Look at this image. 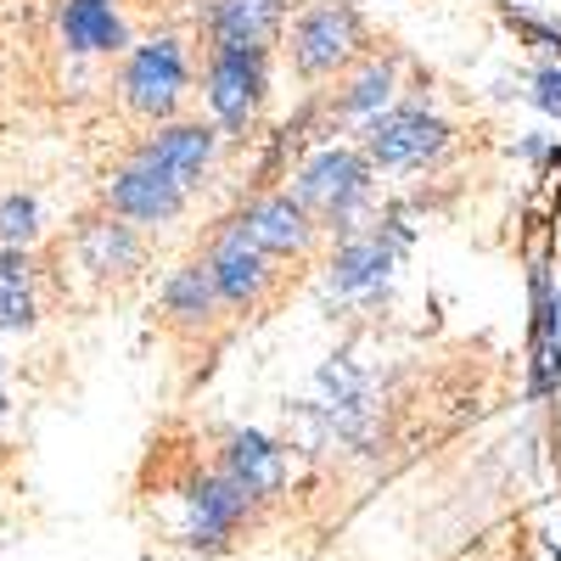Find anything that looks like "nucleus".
Returning a JSON list of instances; mask_svg holds the SVG:
<instances>
[{
	"mask_svg": "<svg viewBox=\"0 0 561 561\" xmlns=\"http://www.w3.org/2000/svg\"><path fill=\"white\" fill-rule=\"evenodd\" d=\"M180 511H185L180 545H185V550H203V556H225L230 545L248 534L259 500H253L237 478H225L219 466H214V472H192V478H185Z\"/></svg>",
	"mask_w": 561,
	"mask_h": 561,
	"instance_id": "f257e3e1",
	"label": "nucleus"
},
{
	"mask_svg": "<svg viewBox=\"0 0 561 561\" xmlns=\"http://www.w3.org/2000/svg\"><path fill=\"white\" fill-rule=\"evenodd\" d=\"M203 96H208L214 124L225 135H248L270 102V45H225V51H208Z\"/></svg>",
	"mask_w": 561,
	"mask_h": 561,
	"instance_id": "f03ea898",
	"label": "nucleus"
},
{
	"mask_svg": "<svg viewBox=\"0 0 561 561\" xmlns=\"http://www.w3.org/2000/svg\"><path fill=\"white\" fill-rule=\"evenodd\" d=\"M370 163L365 152H348V147H325L314 152L298 174H293V192L304 208H314V219L337 237H354V214L359 203L370 197Z\"/></svg>",
	"mask_w": 561,
	"mask_h": 561,
	"instance_id": "7ed1b4c3",
	"label": "nucleus"
},
{
	"mask_svg": "<svg viewBox=\"0 0 561 561\" xmlns=\"http://www.w3.org/2000/svg\"><path fill=\"white\" fill-rule=\"evenodd\" d=\"M365 45V18L348 7V0H320V7L298 12L287 57L298 79H325L337 73L343 62H354V51Z\"/></svg>",
	"mask_w": 561,
	"mask_h": 561,
	"instance_id": "20e7f679",
	"label": "nucleus"
},
{
	"mask_svg": "<svg viewBox=\"0 0 561 561\" xmlns=\"http://www.w3.org/2000/svg\"><path fill=\"white\" fill-rule=\"evenodd\" d=\"M208 270H214V287L225 298V309H242L253 314L270 287H275V253H264L253 242V230L242 225V214H230L219 230H214V242H208Z\"/></svg>",
	"mask_w": 561,
	"mask_h": 561,
	"instance_id": "39448f33",
	"label": "nucleus"
},
{
	"mask_svg": "<svg viewBox=\"0 0 561 561\" xmlns=\"http://www.w3.org/2000/svg\"><path fill=\"white\" fill-rule=\"evenodd\" d=\"M185 79H192L185 45L174 34H158L124 57V102L140 118H174V107L185 102Z\"/></svg>",
	"mask_w": 561,
	"mask_h": 561,
	"instance_id": "423d86ee",
	"label": "nucleus"
},
{
	"mask_svg": "<svg viewBox=\"0 0 561 561\" xmlns=\"http://www.w3.org/2000/svg\"><path fill=\"white\" fill-rule=\"evenodd\" d=\"M449 147V124L427 107H388L365 118V158L377 169H421Z\"/></svg>",
	"mask_w": 561,
	"mask_h": 561,
	"instance_id": "0eeeda50",
	"label": "nucleus"
},
{
	"mask_svg": "<svg viewBox=\"0 0 561 561\" xmlns=\"http://www.w3.org/2000/svg\"><path fill=\"white\" fill-rule=\"evenodd\" d=\"M185 197H192V192H185L180 180H169L158 163H147V158H129V163L107 180V192H102V203H107L113 214H124L129 225H147V230L180 219Z\"/></svg>",
	"mask_w": 561,
	"mask_h": 561,
	"instance_id": "6e6552de",
	"label": "nucleus"
},
{
	"mask_svg": "<svg viewBox=\"0 0 561 561\" xmlns=\"http://www.w3.org/2000/svg\"><path fill=\"white\" fill-rule=\"evenodd\" d=\"M528 399H550L561 388V293L545 264L528 270Z\"/></svg>",
	"mask_w": 561,
	"mask_h": 561,
	"instance_id": "1a4fd4ad",
	"label": "nucleus"
},
{
	"mask_svg": "<svg viewBox=\"0 0 561 561\" xmlns=\"http://www.w3.org/2000/svg\"><path fill=\"white\" fill-rule=\"evenodd\" d=\"M242 225L253 230V242L275 259H304L320 237V219L314 208L298 203V192H264L242 208Z\"/></svg>",
	"mask_w": 561,
	"mask_h": 561,
	"instance_id": "9d476101",
	"label": "nucleus"
},
{
	"mask_svg": "<svg viewBox=\"0 0 561 561\" xmlns=\"http://www.w3.org/2000/svg\"><path fill=\"white\" fill-rule=\"evenodd\" d=\"M219 472L237 478L259 505H270L280 489H287V449L259 427H230L219 438Z\"/></svg>",
	"mask_w": 561,
	"mask_h": 561,
	"instance_id": "9b49d317",
	"label": "nucleus"
},
{
	"mask_svg": "<svg viewBox=\"0 0 561 561\" xmlns=\"http://www.w3.org/2000/svg\"><path fill=\"white\" fill-rule=\"evenodd\" d=\"M219 124H203V118H192V124H169V129H158L152 140H140V152L135 158H147V163H158L169 180H180L185 192H197L203 185V174H208V163H214V152H219Z\"/></svg>",
	"mask_w": 561,
	"mask_h": 561,
	"instance_id": "f8f14e48",
	"label": "nucleus"
},
{
	"mask_svg": "<svg viewBox=\"0 0 561 561\" xmlns=\"http://www.w3.org/2000/svg\"><path fill=\"white\" fill-rule=\"evenodd\" d=\"M135 230H140V225H129L124 214L107 208V214H96V219L79 225L73 253H79V264L96 275V280H124V275L140 270V259H147V248H140Z\"/></svg>",
	"mask_w": 561,
	"mask_h": 561,
	"instance_id": "ddd939ff",
	"label": "nucleus"
},
{
	"mask_svg": "<svg viewBox=\"0 0 561 561\" xmlns=\"http://www.w3.org/2000/svg\"><path fill=\"white\" fill-rule=\"evenodd\" d=\"M287 0H208L203 7V39L208 51L225 45H275Z\"/></svg>",
	"mask_w": 561,
	"mask_h": 561,
	"instance_id": "4468645a",
	"label": "nucleus"
},
{
	"mask_svg": "<svg viewBox=\"0 0 561 561\" xmlns=\"http://www.w3.org/2000/svg\"><path fill=\"white\" fill-rule=\"evenodd\" d=\"M158 304H163V320L174 325V332H185V337H203L208 325L219 320V309H225V298H219V287H214V270H208V259L180 264V270L163 280Z\"/></svg>",
	"mask_w": 561,
	"mask_h": 561,
	"instance_id": "2eb2a0df",
	"label": "nucleus"
},
{
	"mask_svg": "<svg viewBox=\"0 0 561 561\" xmlns=\"http://www.w3.org/2000/svg\"><path fill=\"white\" fill-rule=\"evenodd\" d=\"M399 242L382 237V230H365V237H343L337 253H332V275H325V287H332L337 298H354V293H370L382 287V280L393 275L399 264Z\"/></svg>",
	"mask_w": 561,
	"mask_h": 561,
	"instance_id": "dca6fc26",
	"label": "nucleus"
},
{
	"mask_svg": "<svg viewBox=\"0 0 561 561\" xmlns=\"http://www.w3.org/2000/svg\"><path fill=\"white\" fill-rule=\"evenodd\" d=\"M62 45L79 57H113L129 45L113 0H62Z\"/></svg>",
	"mask_w": 561,
	"mask_h": 561,
	"instance_id": "f3484780",
	"label": "nucleus"
},
{
	"mask_svg": "<svg viewBox=\"0 0 561 561\" xmlns=\"http://www.w3.org/2000/svg\"><path fill=\"white\" fill-rule=\"evenodd\" d=\"M393 90H399V62L393 57H370L332 96V118H377V113H388Z\"/></svg>",
	"mask_w": 561,
	"mask_h": 561,
	"instance_id": "a211bd4d",
	"label": "nucleus"
},
{
	"mask_svg": "<svg viewBox=\"0 0 561 561\" xmlns=\"http://www.w3.org/2000/svg\"><path fill=\"white\" fill-rule=\"evenodd\" d=\"M34 325V264L23 248H0V332Z\"/></svg>",
	"mask_w": 561,
	"mask_h": 561,
	"instance_id": "6ab92c4d",
	"label": "nucleus"
},
{
	"mask_svg": "<svg viewBox=\"0 0 561 561\" xmlns=\"http://www.w3.org/2000/svg\"><path fill=\"white\" fill-rule=\"evenodd\" d=\"M34 230H39V208H34V197H23V192L0 197V248H28V242H34Z\"/></svg>",
	"mask_w": 561,
	"mask_h": 561,
	"instance_id": "aec40b11",
	"label": "nucleus"
},
{
	"mask_svg": "<svg viewBox=\"0 0 561 561\" xmlns=\"http://www.w3.org/2000/svg\"><path fill=\"white\" fill-rule=\"evenodd\" d=\"M505 23L517 28L528 45H539V51H561V28H556V23H545V18H534V12H511V7H505Z\"/></svg>",
	"mask_w": 561,
	"mask_h": 561,
	"instance_id": "412c9836",
	"label": "nucleus"
},
{
	"mask_svg": "<svg viewBox=\"0 0 561 561\" xmlns=\"http://www.w3.org/2000/svg\"><path fill=\"white\" fill-rule=\"evenodd\" d=\"M528 102L550 118H561V68H539L534 73V90H528Z\"/></svg>",
	"mask_w": 561,
	"mask_h": 561,
	"instance_id": "4be33fe9",
	"label": "nucleus"
}]
</instances>
